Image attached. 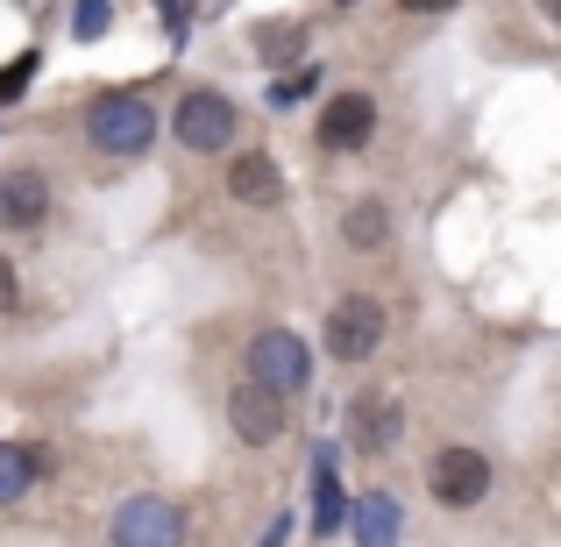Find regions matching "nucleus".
Returning a JSON list of instances; mask_svg holds the SVG:
<instances>
[{"label":"nucleus","mask_w":561,"mask_h":547,"mask_svg":"<svg viewBox=\"0 0 561 547\" xmlns=\"http://www.w3.org/2000/svg\"><path fill=\"white\" fill-rule=\"evenodd\" d=\"M249 43H256L263 65H291V57L306 50V29L299 22H256V36H249Z\"/></svg>","instance_id":"dca6fc26"},{"label":"nucleus","mask_w":561,"mask_h":547,"mask_svg":"<svg viewBox=\"0 0 561 547\" xmlns=\"http://www.w3.org/2000/svg\"><path fill=\"white\" fill-rule=\"evenodd\" d=\"M548 14H554V22H561V0H548Z\"/></svg>","instance_id":"5701e85b"},{"label":"nucleus","mask_w":561,"mask_h":547,"mask_svg":"<svg viewBox=\"0 0 561 547\" xmlns=\"http://www.w3.org/2000/svg\"><path fill=\"white\" fill-rule=\"evenodd\" d=\"M383 235H391V206L383 200H356L342 214V242L348 249H383Z\"/></svg>","instance_id":"4468645a"},{"label":"nucleus","mask_w":561,"mask_h":547,"mask_svg":"<svg viewBox=\"0 0 561 547\" xmlns=\"http://www.w3.org/2000/svg\"><path fill=\"white\" fill-rule=\"evenodd\" d=\"M36 469H43L36 448H14V441H0V505H14V498L36 483Z\"/></svg>","instance_id":"2eb2a0df"},{"label":"nucleus","mask_w":561,"mask_h":547,"mask_svg":"<svg viewBox=\"0 0 561 547\" xmlns=\"http://www.w3.org/2000/svg\"><path fill=\"white\" fill-rule=\"evenodd\" d=\"M356 540L363 547H398V498L391 491L356 498Z\"/></svg>","instance_id":"ddd939ff"},{"label":"nucleus","mask_w":561,"mask_h":547,"mask_svg":"<svg viewBox=\"0 0 561 547\" xmlns=\"http://www.w3.org/2000/svg\"><path fill=\"white\" fill-rule=\"evenodd\" d=\"M249 377L271 384L277 398H291V391H306V377H313V356H306V342L291 328H263L256 342H249Z\"/></svg>","instance_id":"7ed1b4c3"},{"label":"nucleus","mask_w":561,"mask_h":547,"mask_svg":"<svg viewBox=\"0 0 561 547\" xmlns=\"http://www.w3.org/2000/svg\"><path fill=\"white\" fill-rule=\"evenodd\" d=\"M234 100L228 93H214V86H192V93L171 107V136L185 143V150H199V157H214V150H228L234 143Z\"/></svg>","instance_id":"f03ea898"},{"label":"nucleus","mask_w":561,"mask_h":547,"mask_svg":"<svg viewBox=\"0 0 561 547\" xmlns=\"http://www.w3.org/2000/svg\"><path fill=\"white\" fill-rule=\"evenodd\" d=\"M14 299H22V285H14V263L0 257V314H14Z\"/></svg>","instance_id":"6ab92c4d"},{"label":"nucleus","mask_w":561,"mask_h":547,"mask_svg":"<svg viewBox=\"0 0 561 547\" xmlns=\"http://www.w3.org/2000/svg\"><path fill=\"white\" fill-rule=\"evenodd\" d=\"M228 420H234V434H242L249 448H271V441H285L291 412H285V398H277L271 384L249 377V384H234V391H228Z\"/></svg>","instance_id":"6e6552de"},{"label":"nucleus","mask_w":561,"mask_h":547,"mask_svg":"<svg viewBox=\"0 0 561 547\" xmlns=\"http://www.w3.org/2000/svg\"><path fill=\"white\" fill-rule=\"evenodd\" d=\"M28 79H36V50H22V57H14L8 71H0V100H14V93H22Z\"/></svg>","instance_id":"a211bd4d"},{"label":"nucleus","mask_w":561,"mask_h":547,"mask_svg":"<svg viewBox=\"0 0 561 547\" xmlns=\"http://www.w3.org/2000/svg\"><path fill=\"white\" fill-rule=\"evenodd\" d=\"M342 8H348V0H342Z\"/></svg>","instance_id":"393cba45"},{"label":"nucleus","mask_w":561,"mask_h":547,"mask_svg":"<svg viewBox=\"0 0 561 547\" xmlns=\"http://www.w3.org/2000/svg\"><path fill=\"white\" fill-rule=\"evenodd\" d=\"M426 491H434L448 512H469V505H483V491H491V463H483L477 448H440L434 463H426Z\"/></svg>","instance_id":"20e7f679"},{"label":"nucleus","mask_w":561,"mask_h":547,"mask_svg":"<svg viewBox=\"0 0 561 547\" xmlns=\"http://www.w3.org/2000/svg\"><path fill=\"white\" fill-rule=\"evenodd\" d=\"M285 540H291V520H277V526H271V534H263L256 547H285Z\"/></svg>","instance_id":"412c9836"},{"label":"nucleus","mask_w":561,"mask_h":547,"mask_svg":"<svg viewBox=\"0 0 561 547\" xmlns=\"http://www.w3.org/2000/svg\"><path fill=\"white\" fill-rule=\"evenodd\" d=\"M114 547H185V512L171 498H128L114 512Z\"/></svg>","instance_id":"423d86ee"},{"label":"nucleus","mask_w":561,"mask_h":547,"mask_svg":"<svg viewBox=\"0 0 561 547\" xmlns=\"http://www.w3.org/2000/svg\"><path fill=\"white\" fill-rule=\"evenodd\" d=\"M313 498H320L313 534H342V526H356V505H348L342 483H334V448H320V463H313Z\"/></svg>","instance_id":"f8f14e48"},{"label":"nucleus","mask_w":561,"mask_h":547,"mask_svg":"<svg viewBox=\"0 0 561 547\" xmlns=\"http://www.w3.org/2000/svg\"><path fill=\"white\" fill-rule=\"evenodd\" d=\"M85 136L107 157H142L157 143V107L142 93H100L93 114H85Z\"/></svg>","instance_id":"f257e3e1"},{"label":"nucleus","mask_w":561,"mask_h":547,"mask_svg":"<svg viewBox=\"0 0 561 547\" xmlns=\"http://www.w3.org/2000/svg\"><path fill=\"white\" fill-rule=\"evenodd\" d=\"M342 434H348L356 455H391L398 434H405V406H398V391H363L356 406H348Z\"/></svg>","instance_id":"39448f33"},{"label":"nucleus","mask_w":561,"mask_h":547,"mask_svg":"<svg viewBox=\"0 0 561 547\" xmlns=\"http://www.w3.org/2000/svg\"><path fill=\"white\" fill-rule=\"evenodd\" d=\"M164 8H171V0H164Z\"/></svg>","instance_id":"b1692460"},{"label":"nucleus","mask_w":561,"mask_h":547,"mask_svg":"<svg viewBox=\"0 0 561 547\" xmlns=\"http://www.w3.org/2000/svg\"><path fill=\"white\" fill-rule=\"evenodd\" d=\"M107 8H114V0H79V8H71V36H79V43L107 36Z\"/></svg>","instance_id":"f3484780"},{"label":"nucleus","mask_w":561,"mask_h":547,"mask_svg":"<svg viewBox=\"0 0 561 547\" xmlns=\"http://www.w3.org/2000/svg\"><path fill=\"white\" fill-rule=\"evenodd\" d=\"M220 8H228V0H192V14H220Z\"/></svg>","instance_id":"4be33fe9"},{"label":"nucleus","mask_w":561,"mask_h":547,"mask_svg":"<svg viewBox=\"0 0 561 547\" xmlns=\"http://www.w3.org/2000/svg\"><path fill=\"white\" fill-rule=\"evenodd\" d=\"M405 14H440V8H455V0H398Z\"/></svg>","instance_id":"aec40b11"},{"label":"nucleus","mask_w":561,"mask_h":547,"mask_svg":"<svg viewBox=\"0 0 561 547\" xmlns=\"http://www.w3.org/2000/svg\"><path fill=\"white\" fill-rule=\"evenodd\" d=\"M383 342V306L377 299H334L328 314V356L334 363H370Z\"/></svg>","instance_id":"0eeeda50"},{"label":"nucleus","mask_w":561,"mask_h":547,"mask_svg":"<svg viewBox=\"0 0 561 547\" xmlns=\"http://www.w3.org/2000/svg\"><path fill=\"white\" fill-rule=\"evenodd\" d=\"M370 128H377V100L370 93H334L328 114H320V143H328V150H363Z\"/></svg>","instance_id":"9d476101"},{"label":"nucleus","mask_w":561,"mask_h":547,"mask_svg":"<svg viewBox=\"0 0 561 547\" xmlns=\"http://www.w3.org/2000/svg\"><path fill=\"white\" fill-rule=\"evenodd\" d=\"M228 192L242 206H277V200H285V171H277L263 150H249V157H234V164H228Z\"/></svg>","instance_id":"9b49d317"},{"label":"nucleus","mask_w":561,"mask_h":547,"mask_svg":"<svg viewBox=\"0 0 561 547\" xmlns=\"http://www.w3.org/2000/svg\"><path fill=\"white\" fill-rule=\"evenodd\" d=\"M43 220H50V179L28 171V164L0 171V228L28 235V228H43Z\"/></svg>","instance_id":"1a4fd4ad"}]
</instances>
